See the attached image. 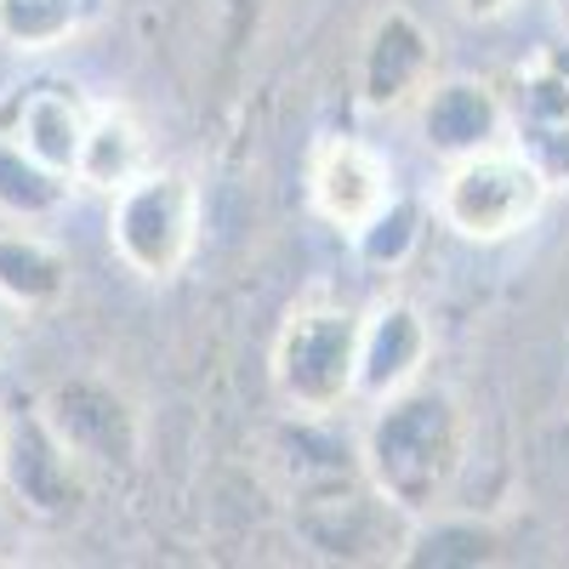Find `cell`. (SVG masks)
Listing matches in <instances>:
<instances>
[{
  "mask_svg": "<svg viewBox=\"0 0 569 569\" xmlns=\"http://www.w3.org/2000/svg\"><path fill=\"white\" fill-rule=\"evenodd\" d=\"M416 240H421V211H416L410 200H399V194H393V200H388V211L376 217L353 246H359V257H365V262L399 268V262L416 251Z\"/></svg>",
  "mask_w": 569,
  "mask_h": 569,
  "instance_id": "cell-19",
  "label": "cell"
},
{
  "mask_svg": "<svg viewBox=\"0 0 569 569\" xmlns=\"http://www.w3.org/2000/svg\"><path fill=\"white\" fill-rule=\"evenodd\" d=\"M507 131L552 188H569V52H541L518 74Z\"/></svg>",
  "mask_w": 569,
  "mask_h": 569,
  "instance_id": "cell-12",
  "label": "cell"
},
{
  "mask_svg": "<svg viewBox=\"0 0 569 569\" xmlns=\"http://www.w3.org/2000/svg\"><path fill=\"white\" fill-rule=\"evenodd\" d=\"M86 490H91V472L52 433V421L40 416V405L12 410L7 461H0V496L18 507V518H34V525H69V518L86 507Z\"/></svg>",
  "mask_w": 569,
  "mask_h": 569,
  "instance_id": "cell-6",
  "label": "cell"
},
{
  "mask_svg": "<svg viewBox=\"0 0 569 569\" xmlns=\"http://www.w3.org/2000/svg\"><path fill=\"white\" fill-rule=\"evenodd\" d=\"M410 525L416 518L382 501V490L365 479V467L291 490V530L325 563H399Z\"/></svg>",
  "mask_w": 569,
  "mask_h": 569,
  "instance_id": "cell-5",
  "label": "cell"
},
{
  "mask_svg": "<svg viewBox=\"0 0 569 569\" xmlns=\"http://www.w3.org/2000/svg\"><path fill=\"white\" fill-rule=\"evenodd\" d=\"M18 325H23V313H18V308H12L7 297H0V348L12 342V330H18Z\"/></svg>",
  "mask_w": 569,
  "mask_h": 569,
  "instance_id": "cell-22",
  "label": "cell"
},
{
  "mask_svg": "<svg viewBox=\"0 0 569 569\" xmlns=\"http://www.w3.org/2000/svg\"><path fill=\"white\" fill-rule=\"evenodd\" d=\"M547 194H552V182L518 142H490L479 154L450 160V171L439 177L433 211L456 240L501 246L547 211Z\"/></svg>",
  "mask_w": 569,
  "mask_h": 569,
  "instance_id": "cell-2",
  "label": "cell"
},
{
  "mask_svg": "<svg viewBox=\"0 0 569 569\" xmlns=\"http://www.w3.org/2000/svg\"><path fill=\"white\" fill-rule=\"evenodd\" d=\"M365 479L405 518L445 512L467 472V410L439 382H410L393 399H376L359 427Z\"/></svg>",
  "mask_w": 569,
  "mask_h": 569,
  "instance_id": "cell-1",
  "label": "cell"
},
{
  "mask_svg": "<svg viewBox=\"0 0 569 569\" xmlns=\"http://www.w3.org/2000/svg\"><path fill=\"white\" fill-rule=\"evenodd\" d=\"M7 421H12V410L0 405V461H7Z\"/></svg>",
  "mask_w": 569,
  "mask_h": 569,
  "instance_id": "cell-23",
  "label": "cell"
},
{
  "mask_svg": "<svg viewBox=\"0 0 569 569\" xmlns=\"http://www.w3.org/2000/svg\"><path fill=\"white\" fill-rule=\"evenodd\" d=\"M416 126H421V142L433 154L461 160V154L490 149V142H507V103H501L496 86L450 74V80H433L421 91Z\"/></svg>",
  "mask_w": 569,
  "mask_h": 569,
  "instance_id": "cell-13",
  "label": "cell"
},
{
  "mask_svg": "<svg viewBox=\"0 0 569 569\" xmlns=\"http://www.w3.org/2000/svg\"><path fill=\"white\" fill-rule=\"evenodd\" d=\"M63 291H69V257L34 222L0 228V297L18 313H40V308H58Z\"/></svg>",
  "mask_w": 569,
  "mask_h": 569,
  "instance_id": "cell-15",
  "label": "cell"
},
{
  "mask_svg": "<svg viewBox=\"0 0 569 569\" xmlns=\"http://www.w3.org/2000/svg\"><path fill=\"white\" fill-rule=\"evenodd\" d=\"M69 177L40 166L29 149H18V142L0 131V217L7 222H46L58 217L63 200H69Z\"/></svg>",
  "mask_w": 569,
  "mask_h": 569,
  "instance_id": "cell-16",
  "label": "cell"
},
{
  "mask_svg": "<svg viewBox=\"0 0 569 569\" xmlns=\"http://www.w3.org/2000/svg\"><path fill=\"white\" fill-rule=\"evenodd\" d=\"M433 359V325L405 297H382L359 313V405L393 399L399 388L421 382Z\"/></svg>",
  "mask_w": 569,
  "mask_h": 569,
  "instance_id": "cell-11",
  "label": "cell"
},
{
  "mask_svg": "<svg viewBox=\"0 0 569 569\" xmlns=\"http://www.w3.org/2000/svg\"><path fill=\"white\" fill-rule=\"evenodd\" d=\"M91 103L74 80H29L12 86L0 98V131H7L18 149H29L40 166H52L74 182V154H80V137L91 120Z\"/></svg>",
  "mask_w": 569,
  "mask_h": 569,
  "instance_id": "cell-10",
  "label": "cell"
},
{
  "mask_svg": "<svg viewBox=\"0 0 569 569\" xmlns=\"http://www.w3.org/2000/svg\"><path fill=\"white\" fill-rule=\"evenodd\" d=\"M40 416L80 456L86 472H109L114 479V472H131L142 456V416L103 376H63V382H52L40 393Z\"/></svg>",
  "mask_w": 569,
  "mask_h": 569,
  "instance_id": "cell-7",
  "label": "cell"
},
{
  "mask_svg": "<svg viewBox=\"0 0 569 569\" xmlns=\"http://www.w3.org/2000/svg\"><path fill=\"white\" fill-rule=\"evenodd\" d=\"M518 7V0H456V12L467 18V23H496V18H507Z\"/></svg>",
  "mask_w": 569,
  "mask_h": 569,
  "instance_id": "cell-20",
  "label": "cell"
},
{
  "mask_svg": "<svg viewBox=\"0 0 569 569\" xmlns=\"http://www.w3.org/2000/svg\"><path fill=\"white\" fill-rule=\"evenodd\" d=\"M200 182L177 166H149L109 194V246L137 279H177L200 246Z\"/></svg>",
  "mask_w": 569,
  "mask_h": 569,
  "instance_id": "cell-4",
  "label": "cell"
},
{
  "mask_svg": "<svg viewBox=\"0 0 569 569\" xmlns=\"http://www.w3.org/2000/svg\"><path fill=\"white\" fill-rule=\"evenodd\" d=\"M273 388L302 421H325L359 399V313L342 302H302L279 325Z\"/></svg>",
  "mask_w": 569,
  "mask_h": 569,
  "instance_id": "cell-3",
  "label": "cell"
},
{
  "mask_svg": "<svg viewBox=\"0 0 569 569\" xmlns=\"http://www.w3.org/2000/svg\"><path fill=\"white\" fill-rule=\"evenodd\" d=\"M558 23H563V34H569V0H558Z\"/></svg>",
  "mask_w": 569,
  "mask_h": 569,
  "instance_id": "cell-24",
  "label": "cell"
},
{
  "mask_svg": "<svg viewBox=\"0 0 569 569\" xmlns=\"http://www.w3.org/2000/svg\"><path fill=\"white\" fill-rule=\"evenodd\" d=\"M439 80V40L421 29L416 12L388 7L376 12L365 40H359V103L370 114H399L410 103H421V91Z\"/></svg>",
  "mask_w": 569,
  "mask_h": 569,
  "instance_id": "cell-8",
  "label": "cell"
},
{
  "mask_svg": "<svg viewBox=\"0 0 569 569\" xmlns=\"http://www.w3.org/2000/svg\"><path fill=\"white\" fill-rule=\"evenodd\" d=\"M98 0H0V40L18 52H52V46L74 40Z\"/></svg>",
  "mask_w": 569,
  "mask_h": 569,
  "instance_id": "cell-17",
  "label": "cell"
},
{
  "mask_svg": "<svg viewBox=\"0 0 569 569\" xmlns=\"http://www.w3.org/2000/svg\"><path fill=\"white\" fill-rule=\"evenodd\" d=\"M18 558V507L0 501V563Z\"/></svg>",
  "mask_w": 569,
  "mask_h": 569,
  "instance_id": "cell-21",
  "label": "cell"
},
{
  "mask_svg": "<svg viewBox=\"0 0 569 569\" xmlns=\"http://www.w3.org/2000/svg\"><path fill=\"white\" fill-rule=\"evenodd\" d=\"M154 166L149 154V137H142L137 114L131 109H114V103H98L86 120V137H80V154H74V188H91V194H120L131 177H142Z\"/></svg>",
  "mask_w": 569,
  "mask_h": 569,
  "instance_id": "cell-14",
  "label": "cell"
},
{
  "mask_svg": "<svg viewBox=\"0 0 569 569\" xmlns=\"http://www.w3.org/2000/svg\"><path fill=\"white\" fill-rule=\"evenodd\" d=\"M308 200L337 233L359 240L393 200V166L365 137H325L308 154Z\"/></svg>",
  "mask_w": 569,
  "mask_h": 569,
  "instance_id": "cell-9",
  "label": "cell"
},
{
  "mask_svg": "<svg viewBox=\"0 0 569 569\" xmlns=\"http://www.w3.org/2000/svg\"><path fill=\"white\" fill-rule=\"evenodd\" d=\"M496 530L472 525V518H439L427 512L410 525V541H405V558L399 563H496Z\"/></svg>",
  "mask_w": 569,
  "mask_h": 569,
  "instance_id": "cell-18",
  "label": "cell"
}]
</instances>
